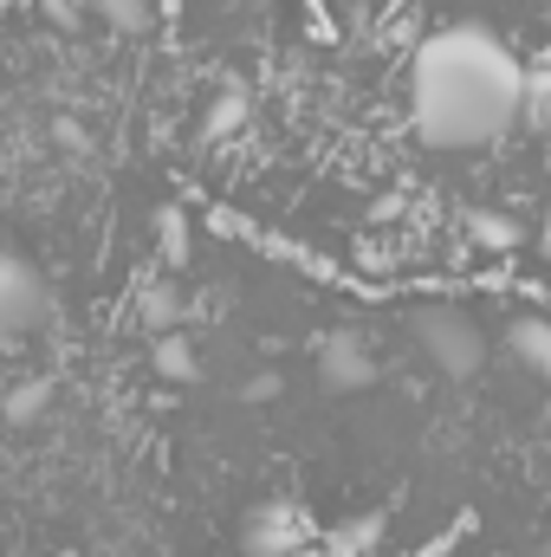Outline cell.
<instances>
[{
  "mask_svg": "<svg viewBox=\"0 0 551 557\" xmlns=\"http://www.w3.org/2000/svg\"><path fill=\"white\" fill-rule=\"evenodd\" d=\"M519 117H526L532 131H546V137H551V59H546V65H526V85H519Z\"/></svg>",
  "mask_w": 551,
  "mask_h": 557,
  "instance_id": "cell-11",
  "label": "cell"
},
{
  "mask_svg": "<svg viewBox=\"0 0 551 557\" xmlns=\"http://www.w3.org/2000/svg\"><path fill=\"white\" fill-rule=\"evenodd\" d=\"M506 357L526 376H546L551 383V318H513L506 324Z\"/></svg>",
  "mask_w": 551,
  "mask_h": 557,
  "instance_id": "cell-7",
  "label": "cell"
},
{
  "mask_svg": "<svg viewBox=\"0 0 551 557\" xmlns=\"http://www.w3.org/2000/svg\"><path fill=\"white\" fill-rule=\"evenodd\" d=\"M46 409H52V383H46V376H26V383H13V389H7V403H0L7 428H33Z\"/></svg>",
  "mask_w": 551,
  "mask_h": 557,
  "instance_id": "cell-10",
  "label": "cell"
},
{
  "mask_svg": "<svg viewBox=\"0 0 551 557\" xmlns=\"http://www.w3.org/2000/svg\"><path fill=\"white\" fill-rule=\"evenodd\" d=\"M52 143H59L65 156H85V149H91V137H85V124H78V117H59V124H52Z\"/></svg>",
  "mask_w": 551,
  "mask_h": 557,
  "instance_id": "cell-17",
  "label": "cell"
},
{
  "mask_svg": "<svg viewBox=\"0 0 551 557\" xmlns=\"http://www.w3.org/2000/svg\"><path fill=\"white\" fill-rule=\"evenodd\" d=\"M273 396H279V376H273V370L247 376V403H273Z\"/></svg>",
  "mask_w": 551,
  "mask_h": 557,
  "instance_id": "cell-18",
  "label": "cell"
},
{
  "mask_svg": "<svg viewBox=\"0 0 551 557\" xmlns=\"http://www.w3.org/2000/svg\"><path fill=\"white\" fill-rule=\"evenodd\" d=\"M98 7V20L111 26V33H124V39H137L156 26V0H91Z\"/></svg>",
  "mask_w": 551,
  "mask_h": 557,
  "instance_id": "cell-12",
  "label": "cell"
},
{
  "mask_svg": "<svg viewBox=\"0 0 551 557\" xmlns=\"http://www.w3.org/2000/svg\"><path fill=\"white\" fill-rule=\"evenodd\" d=\"M467 240H474V253H519L526 247V227L506 208H474L467 214Z\"/></svg>",
  "mask_w": 551,
  "mask_h": 557,
  "instance_id": "cell-8",
  "label": "cell"
},
{
  "mask_svg": "<svg viewBox=\"0 0 551 557\" xmlns=\"http://www.w3.org/2000/svg\"><path fill=\"white\" fill-rule=\"evenodd\" d=\"M409 331L415 344H421V357L441 370V376H474L480 363H487V331L461 311V305H448V298H428V305H415L409 311Z\"/></svg>",
  "mask_w": 551,
  "mask_h": 557,
  "instance_id": "cell-2",
  "label": "cell"
},
{
  "mask_svg": "<svg viewBox=\"0 0 551 557\" xmlns=\"http://www.w3.org/2000/svg\"><path fill=\"white\" fill-rule=\"evenodd\" d=\"M247 117H254V98H247V85H221L215 98H208V111H201V143H234L247 131Z\"/></svg>",
  "mask_w": 551,
  "mask_h": 557,
  "instance_id": "cell-6",
  "label": "cell"
},
{
  "mask_svg": "<svg viewBox=\"0 0 551 557\" xmlns=\"http://www.w3.org/2000/svg\"><path fill=\"white\" fill-rule=\"evenodd\" d=\"M318 383L338 389V396L370 389V383H377V350H370V337H364V331H331V337H318Z\"/></svg>",
  "mask_w": 551,
  "mask_h": 557,
  "instance_id": "cell-4",
  "label": "cell"
},
{
  "mask_svg": "<svg viewBox=\"0 0 551 557\" xmlns=\"http://www.w3.org/2000/svg\"><path fill=\"white\" fill-rule=\"evenodd\" d=\"M149 363H156V376H162V383H195V376H201L195 344H188L182 331H162V337H156V350H149Z\"/></svg>",
  "mask_w": 551,
  "mask_h": 557,
  "instance_id": "cell-9",
  "label": "cell"
},
{
  "mask_svg": "<svg viewBox=\"0 0 551 557\" xmlns=\"http://www.w3.org/2000/svg\"><path fill=\"white\" fill-rule=\"evenodd\" d=\"M415 208H409V195H377V201H370V221H377V227H396V221H409Z\"/></svg>",
  "mask_w": 551,
  "mask_h": 557,
  "instance_id": "cell-16",
  "label": "cell"
},
{
  "mask_svg": "<svg viewBox=\"0 0 551 557\" xmlns=\"http://www.w3.org/2000/svg\"><path fill=\"white\" fill-rule=\"evenodd\" d=\"M383 539V519H351L344 532H338V552H370Z\"/></svg>",
  "mask_w": 551,
  "mask_h": 557,
  "instance_id": "cell-15",
  "label": "cell"
},
{
  "mask_svg": "<svg viewBox=\"0 0 551 557\" xmlns=\"http://www.w3.org/2000/svg\"><path fill=\"white\" fill-rule=\"evenodd\" d=\"M156 240H162V260H169V267L188 260V221H182V208H162V214H156Z\"/></svg>",
  "mask_w": 551,
  "mask_h": 557,
  "instance_id": "cell-14",
  "label": "cell"
},
{
  "mask_svg": "<svg viewBox=\"0 0 551 557\" xmlns=\"http://www.w3.org/2000/svg\"><path fill=\"white\" fill-rule=\"evenodd\" d=\"M305 539H311V525H305V512H298L292 499H267V506H254L247 525H241L247 557H292V552H305Z\"/></svg>",
  "mask_w": 551,
  "mask_h": 557,
  "instance_id": "cell-5",
  "label": "cell"
},
{
  "mask_svg": "<svg viewBox=\"0 0 551 557\" xmlns=\"http://www.w3.org/2000/svg\"><path fill=\"white\" fill-rule=\"evenodd\" d=\"M137 318L162 337V331H175V318H182V292L169 285V278H156V285H143V305H137Z\"/></svg>",
  "mask_w": 551,
  "mask_h": 557,
  "instance_id": "cell-13",
  "label": "cell"
},
{
  "mask_svg": "<svg viewBox=\"0 0 551 557\" xmlns=\"http://www.w3.org/2000/svg\"><path fill=\"white\" fill-rule=\"evenodd\" d=\"M46 311H52L46 273H39L26 253L0 247V344H7V337H26L33 324H46Z\"/></svg>",
  "mask_w": 551,
  "mask_h": 557,
  "instance_id": "cell-3",
  "label": "cell"
},
{
  "mask_svg": "<svg viewBox=\"0 0 551 557\" xmlns=\"http://www.w3.org/2000/svg\"><path fill=\"white\" fill-rule=\"evenodd\" d=\"M539 260H551V208H546V221H539Z\"/></svg>",
  "mask_w": 551,
  "mask_h": 557,
  "instance_id": "cell-19",
  "label": "cell"
},
{
  "mask_svg": "<svg viewBox=\"0 0 551 557\" xmlns=\"http://www.w3.org/2000/svg\"><path fill=\"white\" fill-rule=\"evenodd\" d=\"M519 52L487 20L434 26L409 59V131L421 149H493L519 124Z\"/></svg>",
  "mask_w": 551,
  "mask_h": 557,
  "instance_id": "cell-1",
  "label": "cell"
}]
</instances>
